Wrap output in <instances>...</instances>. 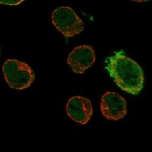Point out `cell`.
<instances>
[{
    "instance_id": "cell-2",
    "label": "cell",
    "mask_w": 152,
    "mask_h": 152,
    "mask_svg": "<svg viewBox=\"0 0 152 152\" xmlns=\"http://www.w3.org/2000/svg\"><path fill=\"white\" fill-rule=\"evenodd\" d=\"M2 73L7 85L16 90L29 88L35 79V75L31 66L17 59L5 60L2 66Z\"/></svg>"
},
{
    "instance_id": "cell-5",
    "label": "cell",
    "mask_w": 152,
    "mask_h": 152,
    "mask_svg": "<svg viewBox=\"0 0 152 152\" xmlns=\"http://www.w3.org/2000/svg\"><path fill=\"white\" fill-rule=\"evenodd\" d=\"M66 110L73 121L82 126L88 123L94 113L91 101L80 95L74 96L68 100Z\"/></svg>"
},
{
    "instance_id": "cell-6",
    "label": "cell",
    "mask_w": 152,
    "mask_h": 152,
    "mask_svg": "<svg viewBox=\"0 0 152 152\" xmlns=\"http://www.w3.org/2000/svg\"><path fill=\"white\" fill-rule=\"evenodd\" d=\"M95 60L96 56L91 46L81 45L76 47L69 54L67 64L75 73L83 74L91 67Z\"/></svg>"
},
{
    "instance_id": "cell-7",
    "label": "cell",
    "mask_w": 152,
    "mask_h": 152,
    "mask_svg": "<svg viewBox=\"0 0 152 152\" xmlns=\"http://www.w3.org/2000/svg\"><path fill=\"white\" fill-rule=\"evenodd\" d=\"M24 2V0H18V1H16V0H13V1H11V0H2L0 3L2 5H20L21 3Z\"/></svg>"
},
{
    "instance_id": "cell-3",
    "label": "cell",
    "mask_w": 152,
    "mask_h": 152,
    "mask_svg": "<svg viewBox=\"0 0 152 152\" xmlns=\"http://www.w3.org/2000/svg\"><path fill=\"white\" fill-rule=\"evenodd\" d=\"M51 19L56 29L67 39L79 34L85 29L82 19L69 6H61L55 9Z\"/></svg>"
},
{
    "instance_id": "cell-1",
    "label": "cell",
    "mask_w": 152,
    "mask_h": 152,
    "mask_svg": "<svg viewBox=\"0 0 152 152\" xmlns=\"http://www.w3.org/2000/svg\"><path fill=\"white\" fill-rule=\"evenodd\" d=\"M106 62L107 64L105 69L121 90L132 95L142 91L145 82L143 70L123 50L114 53Z\"/></svg>"
},
{
    "instance_id": "cell-4",
    "label": "cell",
    "mask_w": 152,
    "mask_h": 152,
    "mask_svg": "<svg viewBox=\"0 0 152 152\" xmlns=\"http://www.w3.org/2000/svg\"><path fill=\"white\" fill-rule=\"evenodd\" d=\"M100 111L107 120L116 121L127 114V103L116 92L107 91L102 95L100 103Z\"/></svg>"
}]
</instances>
